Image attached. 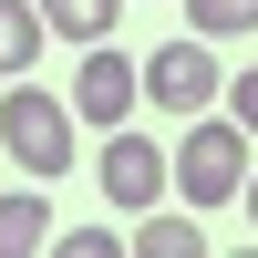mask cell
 Instances as JSON below:
<instances>
[{
  "label": "cell",
  "mask_w": 258,
  "mask_h": 258,
  "mask_svg": "<svg viewBox=\"0 0 258 258\" xmlns=\"http://www.w3.org/2000/svg\"><path fill=\"white\" fill-rule=\"evenodd\" d=\"M238 207H248V217H258V165H248V186H238Z\"/></svg>",
  "instance_id": "13"
},
{
  "label": "cell",
  "mask_w": 258,
  "mask_h": 258,
  "mask_svg": "<svg viewBox=\"0 0 258 258\" xmlns=\"http://www.w3.org/2000/svg\"><path fill=\"white\" fill-rule=\"evenodd\" d=\"M227 114H238V124H248V145H258V73H238V83H227Z\"/></svg>",
  "instance_id": "12"
},
{
  "label": "cell",
  "mask_w": 258,
  "mask_h": 258,
  "mask_svg": "<svg viewBox=\"0 0 258 258\" xmlns=\"http://www.w3.org/2000/svg\"><path fill=\"white\" fill-rule=\"evenodd\" d=\"M41 21H52L62 41H114V21H124V0H41Z\"/></svg>",
  "instance_id": "9"
},
{
  "label": "cell",
  "mask_w": 258,
  "mask_h": 258,
  "mask_svg": "<svg viewBox=\"0 0 258 258\" xmlns=\"http://www.w3.org/2000/svg\"><path fill=\"white\" fill-rule=\"evenodd\" d=\"M248 124L238 114H197L176 135V197L186 207H238V186H248Z\"/></svg>",
  "instance_id": "1"
},
{
  "label": "cell",
  "mask_w": 258,
  "mask_h": 258,
  "mask_svg": "<svg viewBox=\"0 0 258 258\" xmlns=\"http://www.w3.org/2000/svg\"><path fill=\"white\" fill-rule=\"evenodd\" d=\"M145 103H165V114H207V103H227L217 41L186 31V41H165V52H145Z\"/></svg>",
  "instance_id": "3"
},
{
  "label": "cell",
  "mask_w": 258,
  "mask_h": 258,
  "mask_svg": "<svg viewBox=\"0 0 258 258\" xmlns=\"http://www.w3.org/2000/svg\"><path fill=\"white\" fill-rule=\"evenodd\" d=\"M52 248H62V258H114L124 238H114V227H62V238H52Z\"/></svg>",
  "instance_id": "11"
},
{
  "label": "cell",
  "mask_w": 258,
  "mask_h": 258,
  "mask_svg": "<svg viewBox=\"0 0 258 258\" xmlns=\"http://www.w3.org/2000/svg\"><path fill=\"white\" fill-rule=\"evenodd\" d=\"M145 103V62L135 52H114V41H83V73H73V114H93L103 135H114L124 114Z\"/></svg>",
  "instance_id": "5"
},
{
  "label": "cell",
  "mask_w": 258,
  "mask_h": 258,
  "mask_svg": "<svg viewBox=\"0 0 258 258\" xmlns=\"http://www.w3.org/2000/svg\"><path fill=\"white\" fill-rule=\"evenodd\" d=\"M135 258H207L197 207H145V217H135Z\"/></svg>",
  "instance_id": "6"
},
{
  "label": "cell",
  "mask_w": 258,
  "mask_h": 258,
  "mask_svg": "<svg viewBox=\"0 0 258 258\" xmlns=\"http://www.w3.org/2000/svg\"><path fill=\"white\" fill-rule=\"evenodd\" d=\"M186 31H207V41H238V31H258V0H186Z\"/></svg>",
  "instance_id": "10"
},
{
  "label": "cell",
  "mask_w": 258,
  "mask_h": 258,
  "mask_svg": "<svg viewBox=\"0 0 258 258\" xmlns=\"http://www.w3.org/2000/svg\"><path fill=\"white\" fill-rule=\"evenodd\" d=\"M41 41H52V21H41V0H0V73H31L41 62Z\"/></svg>",
  "instance_id": "8"
},
{
  "label": "cell",
  "mask_w": 258,
  "mask_h": 258,
  "mask_svg": "<svg viewBox=\"0 0 258 258\" xmlns=\"http://www.w3.org/2000/svg\"><path fill=\"white\" fill-rule=\"evenodd\" d=\"M93 186H103L114 207H135V217H145V207H165V186H176V155H165L155 135H135V124H114V135H103Z\"/></svg>",
  "instance_id": "4"
},
{
  "label": "cell",
  "mask_w": 258,
  "mask_h": 258,
  "mask_svg": "<svg viewBox=\"0 0 258 258\" xmlns=\"http://www.w3.org/2000/svg\"><path fill=\"white\" fill-rule=\"evenodd\" d=\"M31 248H52V207H41V176L0 197V258H31Z\"/></svg>",
  "instance_id": "7"
},
{
  "label": "cell",
  "mask_w": 258,
  "mask_h": 258,
  "mask_svg": "<svg viewBox=\"0 0 258 258\" xmlns=\"http://www.w3.org/2000/svg\"><path fill=\"white\" fill-rule=\"evenodd\" d=\"M0 145H11L21 176H73V93H41L31 73L11 83V103H0Z\"/></svg>",
  "instance_id": "2"
}]
</instances>
